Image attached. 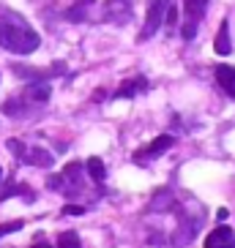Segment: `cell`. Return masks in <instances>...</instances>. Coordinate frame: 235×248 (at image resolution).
<instances>
[{
	"label": "cell",
	"mask_w": 235,
	"mask_h": 248,
	"mask_svg": "<svg viewBox=\"0 0 235 248\" xmlns=\"http://www.w3.org/2000/svg\"><path fill=\"white\" fill-rule=\"evenodd\" d=\"M41 38L17 11H3L0 14V46L14 55H30L36 52Z\"/></svg>",
	"instance_id": "1"
},
{
	"label": "cell",
	"mask_w": 235,
	"mask_h": 248,
	"mask_svg": "<svg viewBox=\"0 0 235 248\" xmlns=\"http://www.w3.org/2000/svg\"><path fill=\"white\" fill-rule=\"evenodd\" d=\"M172 6V0H153L151 8H148V16H145V25L140 30V41H148V38H153L162 28L164 16H167V8Z\"/></svg>",
	"instance_id": "2"
},
{
	"label": "cell",
	"mask_w": 235,
	"mask_h": 248,
	"mask_svg": "<svg viewBox=\"0 0 235 248\" xmlns=\"http://www.w3.org/2000/svg\"><path fill=\"white\" fill-rule=\"evenodd\" d=\"M208 3H211V0H184L186 22H184V28H181V36H184L186 41H191V38L197 36V25H200V19L205 16Z\"/></svg>",
	"instance_id": "3"
},
{
	"label": "cell",
	"mask_w": 235,
	"mask_h": 248,
	"mask_svg": "<svg viewBox=\"0 0 235 248\" xmlns=\"http://www.w3.org/2000/svg\"><path fill=\"white\" fill-rule=\"evenodd\" d=\"M175 145V137H169V134H162V137H156L153 142H148L145 147H140V150H134V164H140V167H145L148 161L159 158L162 153H167L169 147Z\"/></svg>",
	"instance_id": "4"
},
{
	"label": "cell",
	"mask_w": 235,
	"mask_h": 248,
	"mask_svg": "<svg viewBox=\"0 0 235 248\" xmlns=\"http://www.w3.org/2000/svg\"><path fill=\"white\" fill-rule=\"evenodd\" d=\"M104 19L112 25H126L132 19V0H107L104 3Z\"/></svg>",
	"instance_id": "5"
},
{
	"label": "cell",
	"mask_w": 235,
	"mask_h": 248,
	"mask_svg": "<svg viewBox=\"0 0 235 248\" xmlns=\"http://www.w3.org/2000/svg\"><path fill=\"white\" fill-rule=\"evenodd\" d=\"M205 248H235V232L230 226H216L205 237Z\"/></svg>",
	"instance_id": "6"
},
{
	"label": "cell",
	"mask_w": 235,
	"mask_h": 248,
	"mask_svg": "<svg viewBox=\"0 0 235 248\" xmlns=\"http://www.w3.org/2000/svg\"><path fill=\"white\" fill-rule=\"evenodd\" d=\"M213 77H216V82H219V88L235 101V66L221 63V66H216V74H213Z\"/></svg>",
	"instance_id": "7"
},
{
	"label": "cell",
	"mask_w": 235,
	"mask_h": 248,
	"mask_svg": "<svg viewBox=\"0 0 235 248\" xmlns=\"http://www.w3.org/2000/svg\"><path fill=\"white\" fill-rule=\"evenodd\" d=\"M148 90V82H145V77H134V79H126L120 88H118V93H115V98H134L137 93H145Z\"/></svg>",
	"instance_id": "8"
},
{
	"label": "cell",
	"mask_w": 235,
	"mask_h": 248,
	"mask_svg": "<svg viewBox=\"0 0 235 248\" xmlns=\"http://www.w3.org/2000/svg\"><path fill=\"white\" fill-rule=\"evenodd\" d=\"M213 49H216V55H230V52H233V41H230V22H227V19H221L219 33H216V41H213Z\"/></svg>",
	"instance_id": "9"
},
{
	"label": "cell",
	"mask_w": 235,
	"mask_h": 248,
	"mask_svg": "<svg viewBox=\"0 0 235 248\" xmlns=\"http://www.w3.org/2000/svg\"><path fill=\"white\" fill-rule=\"evenodd\" d=\"M22 161L25 164H33V167H52V153H47L41 147H28Z\"/></svg>",
	"instance_id": "10"
},
{
	"label": "cell",
	"mask_w": 235,
	"mask_h": 248,
	"mask_svg": "<svg viewBox=\"0 0 235 248\" xmlns=\"http://www.w3.org/2000/svg\"><path fill=\"white\" fill-rule=\"evenodd\" d=\"M50 85H41V82H36V85H30L28 90H25V101H36V104H44V101H50Z\"/></svg>",
	"instance_id": "11"
},
{
	"label": "cell",
	"mask_w": 235,
	"mask_h": 248,
	"mask_svg": "<svg viewBox=\"0 0 235 248\" xmlns=\"http://www.w3.org/2000/svg\"><path fill=\"white\" fill-rule=\"evenodd\" d=\"M96 0H77L71 8H68V14H66V19L68 22H82V19H88V8L93 6Z\"/></svg>",
	"instance_id": "12"
},
{
	"label": "cell",
	"mask_w": 235,
	"mask_h": 248,
	"mask_svg": "<svg viewBox=\"0 0 235 248\" xmlns=\"http://www.w3.org/2000/svg\"><path fill=\"white\" fill-rule=\"evenodd\" d=\"M85 169H88V175L93 177V183H104V177H107V167H104V161L99 158V155L85 161Z\"/></svg>",
	"instance_id": "13"
},
{
	"label": "cell",
	"mask_w": 235,
	"mask_h": 248,
	"mask_svg": "<svg viewBox=\"0 0 235 248\" xmlns=\"http://www.w3.org/2000/svg\"><path fill=\"white\" fill-rule=\"evenodd\" d=\"M3 112L11 117H19L25 112V98H8L6 104H3Z\"/></svg>",
	"instance_id": "14"
},
{
	"label": "cell",
	"mask_w": 235,
	"mask_h": 248,
	"mask_svg": "<svg viewBox=\"0 0 235 248\" xmlns=\"http://www.w3.org/2000/svg\"><path fill=\"white\" fill-rule=\"evenodd\" d=\"M167 199H172V191L169 188L159 191L153 197V202H151V207H153V210H167V207H172V202H167Z\"/></svg>",
	"instance_id": "15"
},
{
	"label": "cell",
	"mask_w": 235,
	"mask_h": 248,
	"mask_svg": "<svg viewBox=\"0 0 235 248\" xmlns=\"http://www.w3.org/2000/svg\"><path fill=\"white\" fill-rule=\"evenodd\" d=\"M58 248H82V240L77 232H63L58 237Z\"/></svg>",
	"instance_id": "16"
},
{
	"label": "cell",
	"mask_w": 235,
	"mask_h": 248,
	"mask_svg": "<svg viewBox=\"0 0 235 248\" xmlns=\"http://www.w3.org/2000/svg\"><path fill=\"white\" fill-rule=\"evenodd\" d=\"M25 226V221H8V224H0V237H6L11 232H19Z\"/></svg>",
	"instance_id": "17"
},
{
	"label": "cell",
	"mask_w": 235,
	"mask_h": 248,
	"mask_svg": "<svg viewBox=\"0 0 235 248\" xmlns=\"http://www.w3.org/2000/svg\"><path fill=\"white\" fill-rule=\"evenodd\" d=\"M8 150H11V153H14L19 161H22V155H25V150H28V147H25L19 139H8Z\"/></svg>",
	"instance_id": "18"
},
{
	"label": "cell",
	"mask_w": 235,
	"mask_h": 248,
	"mask_svg": "<svg viewBox=\"0 0 235 248\" xmlns=\"http://www.w3.org/2000/svg\"><path fill=\"white\" fill-rule=\"evenodd\" d=\"M19 191H22V186H17V183H8V188L0 191V202H3V199H8V197H14V194H19Z\"/></svg>",
	"instance_id": "19"
},
{
	"label": "cell",
	"mask_w": 235,
	"mask_h": 248,
	"mask_svg": "<svg viewBox=\"0 0 235 248\" xmlns=\"http://www.w3.org/2000/svg\"><path fill=\"white\" fill-rule=\"evenodd\" d=\"M169 25H178V8H175V0H172V6L167 8V16H164Z\"/></svg>",
	"instance_id": "20"
},
{
	"label": "cell",
	"mask_w": 235,
	"mask_h": 248,
	"mask_svg": "<svg viewBox=\"0 0 235 248\" xmlns=\"http://www.w3.org/2000/svg\"><path fill=\"white\" fill-rule=\"evenodd\" d=\"M63 213H66V216H82L85 207H80V204H68V207H63Z\"/></svg>",
	"instance_id": "21"
},
{
	"label": "cell",
	"mask_w": 235,
	"mask_h": 248,
	"mask_svg": "<svg viewBox=\"0 0 235 248\" xmlns=\"http://www.w3.org/2000/svg\"><path fill=\"white\" fill-rule=\"evenodd\" d=\"M30 248H52V246H47V243H33Z\"/></svg>",
	"instance_id": "22"
},
{
	"label": "cell",
	"mask_w": 235,
	"mask_h": 248,
	"mask_svg": "<svg viewBox=\"0 0 235 248\" xmlns=\"http://www.w3.org/2000/svg\"><path fill=\"white\" fill-rule=\"evenodd\" d=\"M0 177H3V169H0Z\"/></svg>",
	"instance_id": "23"
}]
</instances>
